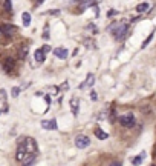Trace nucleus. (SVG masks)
<instances>
[{
	"label": "nucleus",
	"instance_id": "nucleus-1",
	"mask_svg": "<svg viewBox=\"0 0 156 166\" xmlns=\"http://www.w3.org/2000/svg\"><path fill=\"white\" fill-rule=\"evenodd\" d=\"M107 29L115 35V39H116V40H121V39L126 37V34H127V31H129V23H127L126 20L113 22V23L110 25Z\"/></svg>",
	"mask_w": 156,
	"mask_h": 166
},
{
	"label": "nucleus",
	"instance_id": "nucleus-2",
	"mask_svg": "<svg viewBox=\"0 0 156 166\" xmlns=\"http://www.w3.org/2000/svg\"><path fill=\"white\" fill-rule=\"evenodd\" d=\"M118 122L121 123V126H126V128H132V126H135V115L133 114H124V115H121V117L118 119Z\"/></svg>",
	"mask_w": 156,
	"mask_h": 166
},
{
	"label": "nucleus",
	"instance_id": "nucleus-3",
	"mask_svg": "<svg viewBox=\"0 0 156 166\" xmlns=\"http://www.w3.org/2000/svg\"><path fill=\"white\" fill-rule=\"evenodd\" d=\"M21 142L25 143V148L26 151L31 152V154H37V142L31 137H26V138H21Z\"/></svg>",
	"mask_w": 156,
	"mask_h": 166
},
{
	"label": "nucleus",
	"instance_id": "nucleus-4",
	"mask_svg": "<svg viewBox=\"0 0 156 166\" xmlns=\"http://www.w3.org/2000/svg\"><path fill=\"white\" fill-rule=\"evenodd\" d=\"M2 68H3V71L5 72H12L14 71V68H15V60L12 59V57H6V59H3L2 60Z\"/></svg>",
	"mask_w": 156,
	"mask_h": 166
},
{
	"label": "nucleus",
	"instance_id": "nucleus-5",
	"mask_svg": "<svg viewBox=\"0 0 156 166\" xmlns=\"http://www.w3.org/2000/svg\"><path fill=\"white\" fill-rule=\"evenodd\" d=\"M17 31L19 29H17L15 26H12V25H2L0 26V37H3V35L11 37V35H14Z\"/></svg>",
	"mask_w": 156,
	"mask_h": 166
},
{
	"label": "nucleus",
	"instance_id": "nucleus-6",
	"mask_svg": "<svg viewBox=\"0 0 156 166\" xmlns=\"http://www.w3.org/2000/svg\"><path fill=\"white\" fill-rule=\"evenodd\" d=\"M89 145H90V138H89L87 136H77V138H75V146L80 148V149H84V148H87Z\"/></svg>",
	"mask_w": 156,
	"mask_h": 166
},
{
	"label": "nucleus",
	"instance_id": "nucleus-7",
	"mask_svg": "<svg viewBox=\"0 0 156 166\" xmlns=\"http://www.w3.org/2000/svg\"><path fill=\"white\" fill-rule=\"evenodd\" d=\"M42 128L48 129V131H55L57 129V120L51 119V120H42Z\"/></svg>",
	"mask_w": 156,
	"mask_h": 166
},
{
	"label": "nucleus",
	"instance_id": "nucleus-8",
	"mask_svg": "<svg viewBox=\"0 0 156 166\" xmlns=\"http://www.w3.org/2000/svg\"><path fill=\"white\" fill-rule=\"evenodd\" d=\"M93 83H95V75H93V74L90 72V74H87L86 82H83L81 85H80V89H84V88H92V86H93Z\"/></svg>",
	"mask_w": 156,
	"mask_h": 166
},
{
	"label": "nucleus",
	"instance_id": "nucleus-9",
	"mask_svg": "<svg viewBox=\"0 0 156 166\" xmlns=\"http://www.w3.org/2000/svg\"><path fill=\"white\" fill-rule=\"evenodd\" d=\"M54 56L58 57V59H68L69 52H68V49H66V48L60 46V48H55L54 49Z\"/></svg>",
	"mask_w": 156,
	"mask_h": 166
},
{
	"label": "nucleus",
	"instance_id": "nucleus-10",
	"mask_svg": "<svg viewBox=\"0 0 156 166\" xmlns=\"http://www.w3.org/2000/svg\"><path fill=\"white\" fill-rule=\"evenodd\" d=\"M78 108H80L78 97H72V98H70V109H72V114H74V115L78 114Z\"/></svg>",
	"mask_w": 156,
	"mask_h": 166
},
{
	"label": "nucleus",
	"instance_id": "nucleus-11",
	"mask_svg": "<svg viewBox=\"0 0 156 166\" xmlns=\"http://www.w3.org/2000/svg\"><path fill=\"white\" fill-rule=\"evenodd\" d=\"M75 2H80V9H86V8L95 5L96 0H75Z\"/></svg>",
	"mask_w": 156,
	"mask_h": 166
},
{
	"label": "nucleus",
	"instance_id": "nucleus-12",
	"mask_svg": "<svg viewBox=\"0 0 156 166\" xmlns=\"http://www.w3.org/2000/svg\"><path fill=\"white\" fill-rule=\"evenodd\" d=\"M34 59L38 62V63H43L44 59H46V54L43 52V49H37V51L34 52Z\"/></svg>",
	"mask_w": 156,
	"mask_h": 166
},
{
	"label": "nucleus",
	"instance_id": "nucleus-13",
	"mask_svg": "<svg viewBox=\"0 0 156 166\" xmlns=\"http://www.w3.org/2000/svg\"><path fill=\"white\" fill-rule=\"evenodd\" d=\"M95 136L100 138V140H106V138H109V134L104 132L101 128H98V126H96V129H95Z\"/></svg>",
	"mask_w": 156,
	"mask_h": 166
},
{
	"label": "nucleus",
	"instance_id": "nucleus-14",
	"mask_svg": "<svg viewBox=\"0 0 156 166\" xmlns=\"http://www.w3.org/2000/svg\"><path fill=\"white\" fill-rule=\"evenodd\" d=\"M145 159V152H141L139 155H136V157H133V159L130 160L132 161V165H141L142 163V160Z\"/></svg>",
	"mask_w": 156,
	"mask_h": 166
},
{
	"label": "nucleus",
	"instance_id": "nucleus-15",
	"mask_svg": "<svg viewBox=\"0 0 156 166\" xmlns=\"http://www.w3.org/2000/svg\"><path fill=\"white\" fill-rule=\"evenodd\" d=\"M149 3L147 2H144V3H139V5L136 6V12H139V14H142V12H147L149 11Z\"/></svg>",
	"mask_w": 156,
	"mask_h": 166
},
{
	"label": "nucleus",
	"instance_id": "nucleus-16",
	"mask_svg": "<svg viewBox=\"0 0 156 166\" xmlns=\"http://www.w3.org/2000/svg\"><path fill=\"white\" fill-rule=\"evenodd\" d=\"M21 20H23L25 26H29L31 25V14L29 12H23V14H21Z\"/></svg>",
	"mask_w": 156,
	"mask_h": 166
},
{
	"label": "nucleus",
	"instance_id": "nucleus-17",
	"mask_svg": "<svg viewBox=\"0 0 156 166\" xmlns=\"http://www.w3.org/2000/svg\"><path fill=\"white\" fill-rule=\"evenodd\" d=\"M20 91H21V88H19V86H14L11 89V96L14 97V98H17L19 97V94H20Z\"/></svg>",
	"mask_w": 156,
	"mask_h": 166
},
{
	"label": "nucleus",
	"instance_id": "nucleus-18",
	"mask_svg": "<svg viewBox=\"0 0 156 166\" xmlns=\"http://www.w3.org/2000/svg\"><path fill=\"white\" fill-rule=\"evenodd\" d=\"M3 6H5V11L6 12H12V3H11V0H5Z\"/></svg>",
	"mask_w": 156,
	"mask_h": 166
},
{
	"label": "nucleus",
	"instance_id": "nucleus-19",
	"mask_svg": "<svg viewBox=\"0 0 156 166\" xmlns=\"http://www.w3.org/2000/svg\"><path fill=\"white\" fill-rule=\"evenodd\" d=\"M153 35H155V31H151V34H150L149 37L145 39V40H144V42H142V46H141V48H145L147 45H149V43L151 42V39H153Z\"/></svg>",
	"mask_w": 156,
	"mask_h": 166
},
{
	"label": "nucleus",
	"instance_id": "nucleus-20",
	"mask_svg": "<svg viewBox=\"0 0 156 166\" xmlns=\"http://www.w3.org/2000/svg\"><path fill=\"white\" fill-rule=\"evenodd\" d=\"M90 100H92V102H96V100H98V94H96L95 91L90 92Z\"/></svg>",
	"mask_w": 156,
	"mask_h": 166
},
{
	"label": "nucleus",
	"instance_id": "nucleus-21",
	"mask_svg": "<svg viewBox=\"0 0 156 166\" xmlns=\"http://www.w3.org/2000/svg\"><path fill=\"white\" fill-rule=\"evenodd\" d=\"M116 14H118L116 9H110V11H107V17H113V16H116Z\"/></svg>",
	"mask_w": 156,
	"mask_h": 166
},
{
	"label": "nucleus",
	"instance_id": "nucleus-22",
	"mask_svg": "<svg viewBox=\"0 0 156 166\" xmlns=\"http://www.w3.org/2000/svg\"><path fill=\"white\" fill-rule=\"evenodd\" d=\"M42 37H43L44 40H48V39H49V29H48V28L43 31V35H42Z\"/></svg>",
	"mask_w": 156,
	"mask_h": 166
},
{
	"label": "nucleus",
	"instance_id": "nucleus-23",
	"mask_svg": "<svg viewBox=\"0 0 156 166\" xmlns=\"http://www.w3.org/2000/svg\"><path fill=\"white\" fill-rule=\"evenodd\" d=\"M42 49H43L44 54H48L49 51H51V46H49V45H44V46H42Z\"/></svg>",
	"mask_w": 156,
	"mask_h": 166
},
{
	"label": "nucleus",
	"instance_id": "nucleus-24",
	"mask_svg": "<svg viewBox=\"0 0 156 166\" xmlns=\"http://www.w3.org/2000/svg\"><path fill=\"white\" fill-rule=\"evenodd\" d=\"M49 14H52V16H58V14H60V11H58V9H51V11H49Z\"/></svg>",
	"mask_w": 156,
	"mask_h": 166
},
{
	"label": "nucleus",
	"instance_id": "nucleus-25",
	"mask_svg": "<svg viewBox=\"0 0 156 166\" xmlns=\"http://www.w3.org/2000/svg\"><path fill=\"white\" fill-rule=\"evenodd\" d=\"M26 52H28V48H23V49L20 51V57H25V56H26Z\"/></svg>",
	"mask_w": 156,
	"mask_h": 166
},
{
	"label": "nucleus",
	"instance_id": "nucleus-26",
	"mask_svg": "<svg viewBox=\"0 0 156 166\" xmlns=\"http://www.w3.org/2000/svg\"><path fill=\"white\" fill-rule=\"evenodd\" d=\"M44 100H46V103L49 105V103H51V96H49V94H46V96H44Z\"/></svg>",
	"mask_w": 156,
	"mask_h": 166
},
{
	"label": "nucleus",
	"instance_id": "nucleus-27",
	"mask_svg": "<svg viewBox=\"0 0 156 166\" xmlns=\"http://www.w3.org/2000/svg\"><path fill=\"white\" fill-rule=\"evenodd\" d=\"M61 89H63V91H66V89H68V82H64V83H63V86H61Z\"/></svg>",
	"mask_w": 156,
	"mask_h": 166
},
{
	"label": "nucleus",
	"instance_id": "nucleus-28",
	"mask_svg": "<svg viewBox=\"0 0 156 166\" xmlns=\"http://www.w3.org/2000/svg\"><path fill=\"white\" fill-rule=\"evenodd\" d=\"M5 96H6L5 91H0V98H5Z\"/></svg>",
	"mask_w": 156,
	"mask_h": 166
},
{
	"label": "nucleus",
	"instance_id": "nucleus-29",
	"mask_svg": "<svg viewBox=\"0 0 156 166\" xmlns=\"http://www.w3.org/2000/svg\"><path fill=\"white\" fill-rule=\"evenodd\" d=\"M3 112H8V105L5 103V106H3Z\"/></svg>",
	"mask_w": 156,
	"mask_h": 166
},
{
	"label": "nucleus",
	"instance_id": "nucleus-30",
	"mask_svg": "<svg viewBox=\"0 0 156 166\" xmlns=\"http://www.w3.org/2000/svg\"><path fill=\"white\" fill-rule=\"evenodd\" d=\"M43 2V0H37V2H35V3H37V5H40V3H42Z\"/></svg>",
	"mask_w": 156,
	"mask_h": 166
},
{
	"label": "nucleus",
	"instance_id": "nucleus-31",
	"mask_svg": "<svg viewBox=\"0 0 156 166\" xmlns=\"http://www.w3.org/2000/svg\"><path fill=\"white\" fill-rule=\"evenodd\" d=\"M0 114H2V109H0Z\"/></svg>",
	"mask_w": 156,
	"mask_h": 166
},
{
	"label": "nucleus",
	"instance_id": "nucleus-32",
	"mask_svg": "<svg viewBox=\"0 0 156 166\" xmlns=\"http://www.w3.org/2000/svg\"><path fill=\"white\" fill-rule=\"evenodd\" d=\"M155 154H156V149H155Z\"/></svg>",
	"mask_w": 156,
	"mask_h": 166
}]
</instances>
